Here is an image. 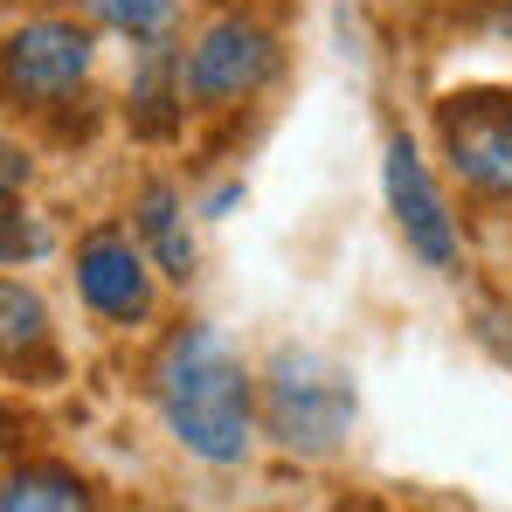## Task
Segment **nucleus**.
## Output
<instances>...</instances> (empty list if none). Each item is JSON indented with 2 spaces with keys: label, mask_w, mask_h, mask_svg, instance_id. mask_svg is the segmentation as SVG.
I'll list each match as a JSON object with an SVG mask.
<instances>
[{
  "label": "nucleus",
  "mask_w": 512,
  "mask_h": 512,
  "mask_svg": "<svg viewBox=\"0 0 512 512\" xmlns=\"http://www.w3.org/2000/svg\"><path fill=\"white\" fill-rule=\"evenodd\" d=\"M146 395L194 464L236 471L256 450V374L222 326L208 319L167 326V340L146 360Z\"/></svg>",
  "instance_id": "nucleus-1"
},
{
  "label": "nucleus",
  "mask_w": 512,
  "mask_h": 512,
  "mask_svg": "<svg viewBox=\"0 0 512 512\" xmlns=\"http://www.w3.org/2000/svg\"><path fill=\"white\" fill-rule=\"evenodd\" d=\"M360 416V395H353V374H346L333 353L319 346H277L270 367L256 374V429L291 450V457H333L346 443V429Z\"/></svg>",
  "instance_id": "nucleus-2"
},
{
  "label": "nucleus",
  "mask_w": 512,
  "mask_h": 512,
  "mask_svg": "<svg viewBox=\"0 0 512 512\" xmlns=\"http://www.w3.org/2000/svg\"><path fill=\"white\" fill-rule=\"evenodd\" d=\"M277 77H284V35L250 7H222L180 42L187 111H243L263 90H277Z\"/></svg>",
  "instance_id": "nucleus-3"
},
{
  "label": "nucleus",
  "mask_w": 512,
  "mask_h": 512,
  "mask_svg": "<svg viewBox=\"0 0 512 512\" xmlns=\"http://www.w3.org/2000/svg\"><path fill=\"white\" fill-rule=\"evenodd\" d=\"M97 77V28L84 14H21L0 35V104L21 118L77 104Z\"/></svg>",
  "instance_id": "nucleus-4"
},
{
  "label": "nucleus",
  "mask_w": 512,
  "mask_h": 512,
  "mask_svg": "<svg viewBox=\"0 0 512 512\" xmlns=\"http://www.w3.org/2000/svg\"><path fill=\"white\" fill-rule=\"evenodd\" d=\"M70 277H77V298L90 305V319L111 326V333L146 326L153 305H160V270L125 222H90L70 250Z\"/></svg>",
  "instance_id": "nucleus-5"
},
{
  "label": "nucleus",
  "mask_w": 512,
  "mask_h": 512,
  "mask_svg": "<svg viewBox=\"0 0 512 512\" xmlns=\"http://www.w3.org/2000/svg\"><path fill=\"white\" fill-rule=\"evenodd\" d=\"M381 194H388L395 236L409 243V256L423 270H443L450 277L464 263V229H457V208H450L436 167L423 160V146L409 132H388V146H381Z\"/></svg>",
  "instance_id": "nucleus-6"
},
{
  "label": "nucleus",
  "mask_w": 512,
  "mask_h": 512,
  "mask_svg": "<svg viewBox=\"0 0 512 512\" xmlns=\"http://www.w3.org/2000/svg\"><path fill=\"white\" fill-rule=\"evenodd\" d=\"M436 146L471 201L512 208V90H464L436 104Z\"/></svg>",
  "instance_id": "nucleus-7"
},
{
  "label": "nucleus",
  "mask_w": 512,
  "mask_h": 512,
  "mask_svg": "<svg viewBox=\"0 0 512 512\" xmlns=\"http://www.w3.org/2000/svg\"><path fill=\"white\" fill-rule=\"evenodd\" d=\"M0 374L14 381H63V353H56V319L49 298L21 277L0 270Z\"/></svg>",
  "instance_id": "nucleus-8"
},
{
  "label": "nucleus",
  "mask_w": 512,
  "mask_h": 512,
  "mask_svg": "<svg viewBox=\"0 0 512 512\" xmlns=\"http://www.w3.org/2000/svg\"><path fill=\"white\" fill-rule=\"evenodd\" d=\"M132 222V236H139V250L153 256V270L167 277V284H194V263H201V250H194V222H187V194L173 187L167 173H146L139 187H132V208H125Z\"/></svg>",
  "instance_id": "nucleus-9"
},
{
  "label": "nucleus",
  "mask_w": 512,
  "mask_h": 512,
  "mask_svg": "<svg viewBox=\"0 0 512 512\" xmlns=\"http://www.w3.org/2000/svg\"><path fill=\"white\" fill-rule=\"evenodd\" d=\"M125 125H132L139 139H173V132L187 125V97H180V35H167V42H139V49H132Z\"/></svg>",
  "instance_id": "nucleus-10"
},
{
  "label": "nucleus",
  "mask_w": 512,
  "mask_h": 512,
  "mask_svg": "<svg viewBox=\"0 0 512 512\" xmlns=\"http://www.w3.org/2000/svg\"><path fill=\"white\" fill-rule=\"evenodd\" d=\"M0 512H104V492L63 457H7L0 464Z\"/></svg>",
  "instance_id": "nucleus-11"
},
{
  "label": "nucleus",
  "mask_w": 512,
  "mask_h": 512,
  "mask_svg": "<svg viewBox=\"0 0 512 512\" xmlns=\"http://www.w3.org/2000/svg\"><path fill=\"white\" fill-rule=\"evenodd\" d=\"M77 14H84L97 35H118L132 49L180 35V0H77Z\"/></svg>",
  "instance_id": "nucleus-12"
},
{
  "label": "nucleus",
  "mask_w": 512,
  "mask_h": 512,
  "mask_svg": "<svg viewBox=\"0 0 512 512\" xmlns=\"http://www.w3.org/2000/svg\"><path fill=\"white\" fill-rule=\"evenodd\" d=\"M49 222L21 201V194H0V270H14V263H35V256H49Z\"/></svg>",
  "instance_id": "nucleus-13"
},
{
  "label": "nucleus",
  "mask_w": 512,
  "mask_h": 512,
  "mask_svg": "<svg viewBox=\"0 0 512 512\" xmlns=\"http://www.w3.org/2000/svg\"><path fill=\"white\" fill-rule=\"evenodd\" d=\"M236 201H243V180H222V187H215V194L201 201V215H208V222H222V215H229Z\"/></svg>",
  "instance_id": "nucleus-14"
},
{
  "label": "nucleus",
  "mask_w": 512,
  "mask_h": 512,
  "mask_svg": "<svg viewBox=\"0 0 512 512\" xmlns=\"http://www.w3.org/2000/svg\"><path fill=\"white\" fill-rule=\"evenodd\" d=\"M14 450H21V416H14V409L0 402V464H7Z\"/></svg>",
  "instance_id": "nucleus-15"
},
{
  "label": "nucleus",
  "mask_w": 512,
  "mask_h": 512,
  "mask_svg": "<svg viewBox=\"0 0 512 512\" xmlns=\"http://www.w3.org/2000/svg\"><path fill=\"white\" fill-rule=\"evenodd\" d=\"M326 512H367V506H360V499H340V506H326Z\"/></svg>",
  "instance_id": "nucleus-16"
},
{
  "label": "nucleus",
  "mask_w": 512,
  "mask_h": 512,
  "mask_svg": "<svg viewBox=\"0 0 512 512\" xmlns=\"http://www.w3.org/2000/svg\"><path fill=\"white\" fill-rule=\"evenodd\" d=\"M7 7H42V0H7Z\"/></svg>",
  "instance_id": "nucleus-17"
}]
</instances>
